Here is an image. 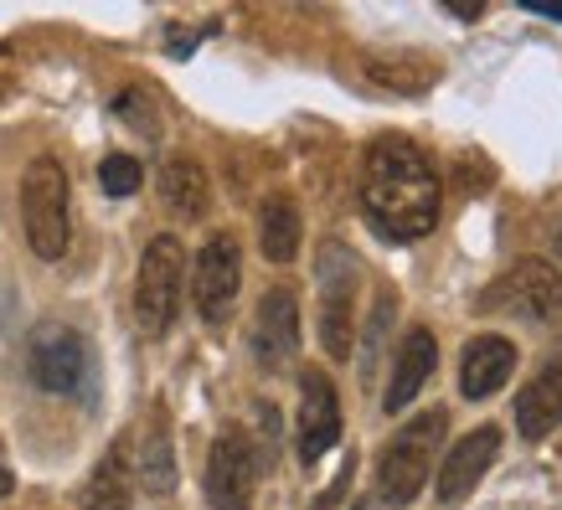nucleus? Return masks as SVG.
Here are the masks:
<instances>
[{
    "mask_svg": "<svg viewBox=\"0 0 562 510\" xmlns=\"http://www.w3.org/2000/svg\"><path fill=\"white\" fill-rule=\"evenodd\" d=\"M361 212L392 242H418L434 233V222H439V175H434L428 155L413 139H372V150L361 160Z\"/></svg>",
    "mask_w": 562,
    "mask_h": 510,
    "instance_id": "obj_1",
    "label": "nucleus"
},
{
    "mask_svg": "<svg viewBox=\"0 0 562 510\" xmlns=\"http://www.w3.org/2000/svg\"><path fill=\"white\" fill-rule=\"evenodd\" d=\"M443 428H449V412L434 408L424 418L403 423L387 439L382 464H376V495H382V506H413L418 500V490L434 475V460H439Z\"/></svg>",
    "mask_w": 562,
    "mask_h": 510,
    "instance_id": "obj_2",
    "label": "nucleus"
},
{
    "mask_svg": "<svg viewBox=\"0 0 562 510\" xmlns=\"http://www.w3.org/2000/svg\"><path fill=\"white\" fill-rule=\"evenodd\" d=\"M21 222H26V242L36 258L68 253V170L52 155H36L26 175H21Z\"/></svg>",
    "mask_w": 562,
    "mask_h": 510,
    "instance_id": "obj_3",
    "label": "nucleus"
},
{
    "mask_svg": "<svg viewBox=\"0 0 562 510\" xmlns=\"http://www.w3.org/2000/svg\"><path fill=\"white\" fill-rule=\"evenodd\" d=\"M181 309V242L176 238H155L139 258V279H135V315L145 325V336H166Z\"/></svg>",
    "mask_w": 562,
    "mask_h": 510,
    "instance_id": "obj_4",
    "label": "nucleus"
},
{
    "mask_svg": "<svg viewBox=\"0 0 562 510\" xmlns=\"http://www.w3.org/2000/svg\"><path fill=\"white\" fill-rule=\"evenodd\" d=\"M258 490V449L243 428H227L206 460V500L212 510H248Z\"/></svg>",
    "mask_w": 562,
    "mask_h": 510,
    "instance_id": "obj_5",
    "label": "nucleus"
},
{
    "mask_svg": "<svg viewBox=\"0 0 562 510\" xmlns=\"http://www.w3.org/2000/svg\"><path fill=\"white\" fill-rule=\"evenodd\" d=\"M321 340L336 361L351 356V294H357V263L341 242H325L321 248Z\"/></svg>",
    "mask_w": 562,
    "mask_h": 510,
    "instance_id": "obj_6",
    "label": "nucleus"
},
{
    "mask_svg": "<svg viewBox=\"0 0 562 510\" xmlns=\"http://www.w3.org/2000/svg\"><path fill=\"white\" fill-rule=\"evenodd\" d=\"M238 284H243L238 238H233V233H212L206 248L196 253V269H191V294H196L202 320H212V325L227 320V309L238 299Z\"/></svg>",
    "mask_w": 562,
    "mask_h": 510,
    "instance_id": "obj_7",
    "label": "nucleus"
},
{
    "mask_svg": "<svg viewBox=\"0 0 562 510\" xmlns=\"http://www.w3.org/2000/svg\"><path fill=\"white\" fill-rule=\"evenodd\" d=\"M480 309H491V315H521V320H552L562 309V279L547 263H521L516 273H506L501 284H491L485 290V299H480Z\"/></svg>",
    "mask_w": 562,
    "mask_h": 510,
    "instance_id": "obj_8",
    "label": "nucleus"
},
{
    "mask_svg": "<svg viewBox=\"0 0 562 510\" xmlns=\"http://www.w3.org/2000/svg\"><path fill=\"white\" fill-rule=\"evenodd\" d=\"M26 366H32V382L42 392H78L88 376V345L68 325H42L32 336Z\"/></svg>",
    "mask_w": 562,
    "mask_h": 510,
    "instance_id": "obj_9",
    "label": "nucleus"
},
{
    "mask_svg": "<svg viewBox=\"0 0 562 510\" xmlns=\"http://www.w3.org/2000/svg\"><path fill=\"white\" fill-rule=\"evenodd\" d=\"M336 439H341L336 387L325 372H305V382H300V460L315 464Z\"/></svg>",
    "mask_w": 562,
    "mask_h": 510,
    "instance_id": "obj_10",
    "label": "nucleus"
},
{
    "mask_svg": "<svg viewBox=\"0 0 562 510\" xmlns=\"http://www.w3.org/2000/svg\"><path fill=\"white\" fill-rule=\"evenodd\" d=\"M495 454H501V433H495V428H475L470 439L454 443L449 460L439 464V500L443 506H460L464 495L485 479V469L495 464Z\"/></svg>",
    "mask_w": 562,
    "mask_h": 510,
    "instance_id": "obj_11",
    "label": "nucleus"
},
{
    "mask_svg": "<svg viewBox=\"0 0 562 510\" xmlns=\"http://www.w3.org/2000/svg\"><path fill=\"white\" fill-rule=\"evenodd\" d=\"M254 351L258 361L279 372L284 361L300 351V305H294L290 290H269L263 305H258V325H254Z\"/></svg>",
    "mask_w": 562,
    "mask_h": 510,
    "instance_id": "obj_12",
    "label": "nucleus"
},
{
    "mask_svg": "<svg viewBox=\"0 0 562 510\" xmlns=\"http://www.w3.org/2000/svg\"><path fill=\"white\" fill-rule=\"evenodd\" d=\"M558 423H562V340L558 351L542 361V372L531 376L521 397H516V428L527 439H547Z\"/></svg>",
    "mask_w": 562,
    "mask_h": 510,
    "instance_id": "obj_13",
    "label": "nucleus"
},
{
    "mask_svg": "<svg viewBox=\"0 0 562 510\" xmlns=\"http://www.w3.org/2000/svg\"><path fill=\"white\" fill-rule=\"evenodd\" d=\"M516 372V345L506 336H475L464 345V361H460V392L470 403L480 397H495L506 387V376Z\"/></svg>",
    "mask_w": 562,
    "mask_h": 510,
    "instance_id": "obj_14",
    "label": "nucleus"
},
{
    "mask_svg": "<svg viewBox=\"0 0 562 510\" xmlns=\"http://www.w3.org/2000/svg\"><path fill=\"white\" fill-rule=\"evenodd\" d=\"M434 361H439V345H434V336H428L424 325L418 330H408L403 336V351H397V361H392V382L387 392H382V408L387 412H403L424 392V382L434 376Z\"/></svg>",
    "mask_w": 562,
    "mask_h": 510,
    "instance_id": "obj_15",
    "label": "nucleus"
},
{
    "mask_svg": "<svg viewBox=\"0 0 562 510\" xmlns=\"http://www.w3.org/2000/svg\"><path fill=\"white\" fill-rule=\"evenodd\" d=\"M258 242H263V258H273V263H290L300 253V212H294L290 196H269L263 202Z\"/></svg>",
    "mask_w": 562,
    "mask_h": 510,
    "instance_id": "obj_16",
    "label": "nucleus"
},
{
    "mask_svg": "<svg viewBox=\"0 0 562 510\" xmlns=\"http://www.w3.org/2000/svg\"><path fill=\"white\" fill-rule=\"evenodd\" d=\"M83 510H130V475H124V443H114L83 485Z\"/></svg>",
    "mask_w": 562,
    "mask_h": 510,
    "instance_id": "obj_17",
    "label": "nucleus"
},
{
    "mask_svg": "<svg viewBox=\"0 0 562 510\" xmlns=\"http://www.w3.org/2000/svg\"><path fill=\"white\" fill-rule=\"evenodd\" d=\"M160 196L181 217H202L206 212V170L196 160H171L160 170Z\"/></svg>",
    "mask_w": 562,
    "mask_h": 510,
    "instance_id": "obj_18",
    "label": "nucleus"
},
{
    "mask_svg": "<svg viewBox=\"0 0 562 510\" xmlns=\"http://www.w3.org/2000/svg\"><path fill=\"white\" fill-rule=\"evenodd\" d=\"M139 479H145V490H150V495H166L176 485L171 428H166V418H160V412H155L150 433H145V449H139Z\"/></svg>",
    "mask_w": 562,
    "mask_h": 510,
    "instance_id": "obj_19",
    "label": "nucleus"
},
{
    "mask_svg": "<svg viewBox=\"0 0 562 510\" xmlns=\"http://www.w3.org/2000/svg\"><path fill=\"white\" fill-rule=\"evenodd\" d=\"M139 181H145V170H139L135 155H109L99 166V186L109 196H130V191H139Z\"/></svg>",
    "mask_w": 562,
    "mask_h": 510,
    "instance_id": "obj_20",
    "label": "nucleus"
},
{
    "mask_svg": "<svg viewBox=\"0 0 562 510\" xmlns=\"http://www.w3.org/2000/svg\"><path fill=\"white\" fill-rule=\"evenodd\" d=\"M434 72L439 68H428V63H372L376 83H397V93H424Z\"/></svg>",
    "mask_w": 562,
    "mask_h": 510,
    "instance_id": "obj_21",
    "label": "nucleus"
},
{
    "mask_svg": "<svg viewBox=\"0 0 562 510\" xmlns=\"http://www.w3.org/2000/svg\"><path fill=\"white\" fill-rule=\"evenodd\" d=\"M114 114H120V120H135V124H139V135H155V114H150V103L139 99L135 88L114 99Z\"/></svg>",
    "mask_w": 562,
    "mask_h": 510,
    "instance_id": "obj_22",
    "label": "nucleus"
},
{
    "mask_svg": "<svg viewBox=\"0 0 562 510\" xmlns=\"http://www.w3.org/2000/svg\"><path fill=\"white\" fill-rule=\"evenodd\" d=\"M443 5H449L460 21H475L480 16V0H443Z\"/></svg>",
    "mask_w": 562,
    "mask_h": 510,
    "instance_id": "obj_23",
    "label": "nucleus"
},
{
    "mask_svg": "<svg viewBox=\"0 0 562 510\" xmlns=\"http://www.w3.org/2000/svg\"><path fill=\"white\" fill-rule=\"evenodd\" d=\"M521 5H531L537 16H558L562 21V0H521Z\"/></svg>",
    "mask_w": 562,
    "mask_h": 510,
    "instance_id": "obj_24",
    "label": "nucleus"
},
{
    "mask_svg": "<svg viewBox=\"0 0 562 510\" xmlns=\"http://www.w3.org/2000/svg\"><path fill=\"white\" fill-rule=\"evenodd\" d=\"M16 490V475H11V464H5V454H0V500Z\"/></svg>",
    "mask_w": 562,
    "mask_h": 510,
    "instance_id": "obj_25",
    "label": "nucleus"
},
{
    "mask_svg": "<svg viewBox=\"0 0 562 510\" xmlns=\"http://www.w3.org/2000/svg\"><path fill=\"white\" fill-rule=\"evenodd\" d=\"M558 258H562V227H558Z\"/></svg>",
    "mask_w": 562,
    "mask_h": 510,
    "instance_id": "obj_26",
    "label": "nucleus"
}]
</instances>
